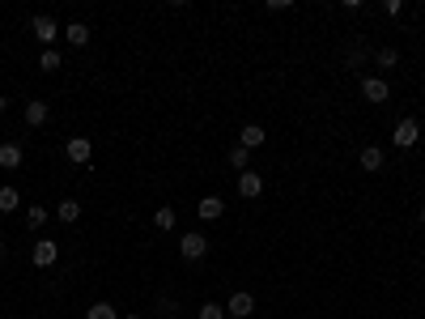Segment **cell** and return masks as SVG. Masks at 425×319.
<instances>
[{
  "label": "cell",
  "instance_id": "cell-29",
  "mask_svg": "<svg viewBox=\"0 0 425 319\" xmlns=\"http://www.w3.org/2000/svg\"><path fill=\"white\" fill-rule=\"evenodd\" d=\"M123 319H145V315H136V311H132V315H123Z\"/></svg>",
  "mask_w": 425,
  "mask_h": 319
},
{
  "label": "cell",
  "instance_id": "cell-7",
  "mask_svg": "<svg viewBox=\"0 0 425 319\" xmlns=\"http://www.w3.org/2000/svg\"><path fill=\"white\" fill-rule=\"evenodd\" d=\"M238 196L243 200H260L264 196V175L260 171H243L238 175Z\"/></svg>",
  "mask_w": 425,
  "mask_h": 319
},
{
  "label": "cell",
  "instance_id": "cell-27",
  "mask_svg": "<svg viewBox=\"0 0 425 319\" xmlns=\"http://www.w3.org/2000/svg\"><path fill=\"white\" fill-rule=\"evenodd\" d=\"M0 264H4V239H0Z\"/></svg>",
  "mask_w": 425,
  "mask_h": 319
},
{
  "label": "cell",
  "instance_id": "cell-10",
  "mask_svg": "<svg viewBox=\"0 0 425 319\" xmlns=\"http://www.w3.org/2000/svg\"><path fill=\"white\" fill-rule=\"evenodd\" d=\"M21 115H26V124H30V128H43V124L51 119V107H47L43 98H34V102H26V111H21Z\"/></svg>",
  "mask_w": 425,
  "mask_h": 319
},
{
  "label": "cell",
  "instance_id": "cell-22",
  "mask_svg": "<svg viewBox=\"0 0 425 319\" xmlns=\"http://www.w3.org/2000/svg\"><path fill=\"white\" fill-rule=\"evenodd\" d=\"M196 319H230V315H226V307H217V303H204V307L196 311Z\"/></svg>",
  "mask_w": 425,
  "mask_h": 319
},
{
  "label": "cell",
  "instance_id": "cell-16",
  "mask_svg": "<svg viewBox=\"0 0 425 319\" xmlns=\"http://www.w3.org/2000/svg\"><path fill=\"white\" fill-rule=\"evenodd\" d=\"M21 209V192L17 188H0V213H17Z\"/></svg>",
  "mask_w": 425,
  "mask_h": 319
},
{
  "label": "cell",
  "instance_id": "cell-8",
  "mask_svg": "<svg viewBox=\"0 0 425 319\" xmlns=\"http://www.w3.org/2000/svg\"><path fill=\"white\" fill-rule=\"evenodd\" d=\"M251 311H255V298H251L247 290L230 294V303H226V315H234V319H251Z\"/></svg>",
  "mask_w": 425,
  "mask_h": 319
},
{
  "label": "cell",
  "instance_id": "cell-23",
  "mask_svg": "<svg viewBox=\"0 0 425 319\" xmlns=\"http://www.w3.org/2000/svg\"><path fill=\"white\" fill-rule=\"evenodd\" d=\"M230 166H234L238 175H243V171H251V166H247V149H243V145H238V149H230Z\"/></svg>",
  "mask_w": 425,
  "mask_h": 319
},
{
  "label": "cell",
  "instance_id": "cell-11",
  "mask_svg": "<svg viewBox=\"0 0 425 319\" xmlns=\"http://www.w3.org/2000/svg\"><path fill=\"white\" fill-rule=\"evenodd\" d=\"M264 141H268V132H264L260 124H243V132H238V145H243L247 153H251V149H260Z\"/></svg>",
  "mask_w": 425,
  "mask_h": 319
},
{
  "label": "cell",
  "instance_id": "cell-24",
  "mask_svg": "<svg viewBox=\"0 0 425 319\" xmlns=\"http://www.w3.org/2000/svg\"><path fill=\"white\" fill-rule=\"evenodd\" d=\"M345 64H349V68H362V64H366V51H362V47H349Z\"/></svg>",
  "mask_w": 425,
  "mask_h": 319
},
{
  "label": "cell",
  "instance_id": "cell-4",
  "mask_svg": "<svg viewBox=\"0 0 425 319\" xmlns=\"http://www.w3.org/2000/svg\"><path fill=\"white\" fill-rule=\"evenodd\" d=\"M64 158H68L72 166H85V162L94 158V141H89V136H68V145H64Z\"/></svg>",
  "mask_w": 425,
  "mask_h": 319
},
{
  "label": "cell",
  "instance_id": "cell-13",
  "mask_svg": "<svg viewBox=\"0 0 425 319\" xmlns=\"http://www.w3.org/2000/svg\"><path fill=\"white\" fill-rule=\"evenodd\" d=\"M60 38H68V47H85V43H89V26H85V21H68V26L60 30Z\"/></svg>",
  "mask_w": 425,
  "mask_h": 319
},
{
  "label": "cell",
  "instance_id": "cell-17",
  "mask_svg": "<svg viewBox=\"0 0 425 319\" xmlns=\"http://www.w3.org/2000/svg\"><path fill=\"white\" fill-rule=\"evenodd\" d=\"M60 64H64V60H60V51H55V47H43V55H38V68H43V72H55Z\"/></svg>",
  "mask_w": 425,
  "mask_h": 319
},
{
  "label": "cell",
  "instance_id": "cell-14",
  "mask_svg": "<svg viewBox=\"0 0 425 319\" xmlns=\"http://www.w3.org/2000/svg\"><path fill=\"white\" fill-rule=\"evenodd\" d=\"M55 217H60V222H64V226H72V222H77V217H81V205H77V200H72V196H68V200H60V205H55Z\"/></svg>",
  "mask_w": 425,
  "mask_h": 319
},
{
  "label": "cell",
  "instance_id": "cell-30",
  "mask_svg": "<svg viewBox=\"0 0 425 319\" xmlns=\"http://www.w3.org/2000/svg\"><path fill=\"white\" fill-rule=\"evenodd\" d=\"M230 319H234V315H230Z\"/></svg>",
  "mask_w": 425,
  "mask_h": 319
},
{
  "label": "cell",
  "instance_id": "cell-1",
  "mask_svg": "<svg viewBox=\"0 0 425 319\" xmlns=\"http://www.w3.org/2000/svg\"><path fill=\"white\" fill-rule=\"evenodd\" d=\"M204 252H209V239L200 234V230H187V234H179V256L183 260H204Z\"/></svg>",
  "mask_w": 425,
  "mask_h": 319
},
{
  "label": "cell",
  "instance_id": "cell-28",
  "mask_svg": "<svg viewBox=\"0 0 425 319\" xmlns=\"http://www.w3.org/2000/svg\"><path fill=\"white\" fill-rule=\"evenodd\" d=\"M417 217H421V226H425V205H421V213H417Z\"/></svg>",
  "mask_w": 425,
  "mask_h": 319
},
{
  "label": "cell",
  "instance_id": "cell-9",
  "mask_svg": "<svg viewBox=\"0 0 425 319\" xmlns=\"http://www.w3.org/2000/svg\"><path fill=\"white\" fill-rule=\"evenodd\" d=\"M226 213V200L221 196H200V205H196V217L200 222H217Z\"/></svg>",
  "mask_w": 425,
  "mask_h": 319
},
{
  "label": "cell",
  "instance_id": "cell-25",
  "mask_svg": "<svg viewBox=\"0 0 425 319\" xmlns=\"http://www.w3.org/2000/svg\"><path fill=\"white\" fill-rule=\"evenodd\" d=\"M383 9H387V17H400V13H404V4H400V0H387Z\"/></svg>",
  "mask_w": 425,
  "mask_h": 319
},
{
  "label": "cell",
  "instance_id": "cell-21",
  "mask_svg": "<svg viewBox=\"0 0 425 319\" xmlns=\"http://www.w3.org/2000/svg\"><path fill=\"white\" fill-rule=\"evenodd\" d=\"M85 319H123V315H119V311H115L111 303H94V307L85 311Z\"/></svg>",
  "mask_w": 425,
  "mask_h": 319
},
{
  "label": "cell",
  "instance_id": "cell-12",
  "mask_svg": "<svg viewBox=\"0 0 425 319\" xmlns=\"http://www.w3.org/2000/svg\"><path fill=\"white\" fill-rule=\"evenodd\" d=\"M21 158H26V153H21V145H17V141H0V171H17V166H21Z\"/></svg>",
  "mask_w": 425,
  "mask_h": 319
},
{
  "label": "cell",
  "instance_id": "cell-19",
  "mask_svg": "<svg viewBox=\"0 0 425 319\" xmlns=\"http://www.w3.org/2000/svg\"><path fill=\"white\" fill-rule=\"evenodd\" d=\"M26 226H30V230H43V226H47V209H43V205H30V209H26Z\"/></svg>",
  "mask_w": 425,
  "mask_h": 319
},
{
  "label": "cell",
  "instance_id": "cell-15",
  "mask_svg": "<svg viewBox=\"0 0 425 319\" xmlns=\"http://www.w3.org/2000/svg\"><path fill=\"white\" fill-rule=\"evenodd\" d=\"M362 171H383V149H379V145H366V149H362Z\"/></svg>",
  "mask_w": 425,
  "mask_h": 319
},
{
  "label": "cell",
  "instance_id": "cell-5",
  "mask_svg": "<svg viewBox=\"0 0 425 319\" xmlns=\"http://www.w3.org/2000/svg\"><path fill=\"white\" fill-rule=\"evenodd\" d=\"M30 30H34V38H38L43 47H51V43L60 38V26H55V17H47V13H38V17L30 21Z\"/></svg>",
  "mask_w": 425,
  "mask_h": 319
},
{
  "label": "cell",
  "instance_id": "cell-18",
  "mask_svg": "<svg viewBox=\"0 0 425 319\" xmlns=\"http://www.w3.org/2000/svg\"><path fill=\"white\" fill-rule=\"evenodd\" d=\"M375 64H379V68H396V64H400V51H396V47H379V51H375Z\"/></svg>",
  "mask_w": 425,
  "mask_h": 319
},
{
  "label": "cell",
  "instance_id": "cell-3",
  "mask_svg": "<svg viewBox=\"0 0 425 319\" xmlns=\"http://www.w3.org/2000/svg\"><path fill=\"white\" fill-rule=\"evenodd\" d=\"M30 260H34V269H51V264L60 260V243H55V239H34Z\"/></svg>",
  "mask_w": 425,
  "mask_h": 319
},
{
  "label": "cell",
  "instance_id": "cell-2",
  "mask_svg": "<svg viewBox=\"0 0 425 319\" xmlns=\"http://www.w3.org/2000/svg\"><path fill=\"white\" fill-rule=\"evenodd\" d=\"M417 141H421V124H417L413 115H409V119H400V124H396V132H392V145H396V149H413Z\"/></svg>",
  "mask_w": 425,
  "mask_h": 319
},
{
  "label": "cell",
  "instance_id": "cell-20",
  "mask_svg": "<svg viewBox=\"0 0 425 319\" xmlns=\"http://www.w3.org/2000/svg\"><path fill=\"white\" fill-rule=\"evenodd\" d=\"M175 222H179V217H175V209H170V205H162V209L153 213V226H158V230H175Z\"/></svg>",
  "mask_w": 425,
  "mask_h": 319
},
{
  "label": "cell",
  "instance_id": "cell-26",
  "mask_svg": "<svg viewBox=\"0 0 425 319\" xmlns=\"http://www.w3.org/2000/svg\"><path fill=\"white\" fill-rule=\"evenodd\" d=\"M4 107H9V98H4V94H0V115H4Z\"/></svg>",
  "mask_w": 425,
  "mask_h": 319
},
{
  "label": "cell",
  "instance_id": "cell-6",
  "mask_svg": "<svg viewBox=\"0 0 425 319\" xmlns=\"http://www.w3.org/2000/svg\"><path fill=\"white\" fill-rule=\"evenodd\" d=\"M362 98L379 107V102H387V98H392V85H387L383 77H362Z\"/></svg>",
  "mask_w": 425,
  "mask_h": 319
}]
</instances>
